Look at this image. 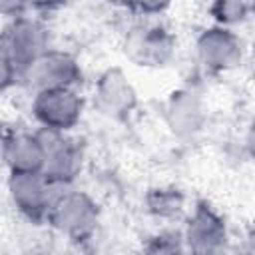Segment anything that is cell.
Returning <instances> with one entry per match:
<instances>
[{
    "label": "cell",
    "mask_w": 255,
    "mask_h": 255,
    "mask_svg": "<svg viewBox=\"0 0 255 255\" xmlns=\"http://www.w3.org/2000/svg\"><path fill=\"white\" fill-rule=\"evenodd\" d=\"M56 187L42 171L36 173H8V195L14 209L26 219L38 223L48 221Z\"/></svg>",
    "instance_id": "obj_4"
},
{
    "label": "cell",
    "mask_w": 255,
    "mask_h": 255,
    "mask_svg": "<svg viewBox=\"0 0 255 255\" xmlns=\"http://www.w3.org/2000/svg\"><path fill=\"white\" fill-rule=\"evenodd\" d=\"M173 0H135V8L139 12H143L145 16H157L163 14Z\"/></svg>",
    "instance_id": "obj_15"
},
{
    "label": "cell",
    "mask_w": 255,
    "mask_h": 255,
    "mask_svg": "<svg viewBox=\"0 0 255 255\" xmlns=\"http://www.w3.org/2000/svg\"><path fill=\"white\" fill-rule=\"evenodd\" d=\"M50 50L46 26L28 16L8 20L0 42V80L2 88H10L20 78L28 76L30 68Z\"/></svg>",
    "instance_id": "obj_1"
},
{
    "label": "cell",
    "mask_w": 255,
    "mask_h": 255,
    "mask_svg": "<svg viewBox=\"0 0 255 255\" xmlns=\"http://www.w3.org/2000/svg\"><path fill=\"white\" fill-rule=\"evenodd\" d=\"M173 50L175 38L161 24H139L126 38V56L137 66L159 68L171 60Z\"/></svg>",
    "instance_id": "obj_6"
},
{
    "label": "cell",
    "mask_w": 255,
    "mask_h": 255,
    "mask_svg": "<svg viewBox=\"0 0 255 255\" xmlns=\"http://www.w3.org/2000/svg\"><path fill=\"white\" fill-rule=\"evenodd\" d=\"M147 205H149V211L159 217H173L183 207V195L171 187H157L149 191Z\"/></svg>",
    "instance_id": "obj_13"
},
{
    "label": "cell",
    "mask_w": 255,
    "mask_h": 255,
    "mask_svg": "<svg viewBox=\"0 0 255 255\" xmlns=\"http://www.w3.org/2000/svg\"><path fill=\"white\" fill-rule=\"evenodd\" d=\"M165 118L177 135H191L203 124V106L197 94L189 90L173 92L165 106Z\"/></svg>",
    "instance_id": "obj_12"
},
{
    "label": "cell",
    "mask_w": 255,
    "mask_h": 255,
    "mask_svg": "<svg viewBox=\"0 0 255 255\" xmlns=\"http://www.w3.org/2000/svg\"><path fill=\"white\" fill-rule=\"evenodd\" d=\"M28 6V0H0V12L6 20H12V18H18V16H24Z\"/></svg>",
    "instance_id": "obj_16"
},
{
    "label": "cell",
    "mask_w": 255,
    "mask_h": 255,
    "mask_svg": "<svg viewBox=\"0 0 255 255\" xmlns=\"http://www.w3.org/2000/svg\"><path fill=\"white\" fill-rule=\"evenodd\" d=\"M251 12L255 14V0H251Z\"/></svg>",
    "instance_id": "obj_20"
},
{
    "label": "cell",
    "mask_w": 255,
    "mask_h": 255,
    "mask_svg": "<svg viewBox=\"0 0 255 255\" xmlns=\"http://www.w3.org/2000/svg\"><path fill=\"white\" fill-rule=\"evenodd\" d=\"M48 223L70 241H88L100 223V205L86 191L60 187L52 201Z\"/></svg>",
    "instance_id": "obj_2"
},
{
    "label": "cell",
    "mask_w": 255,
    "mask_h": 255,
    "mask_svg": "<svg viewBox=\"0 0 255 255\" xmlns=\"http://www.w3.org/2000/svg\"><path fill=\"white\" fill-rule=\"evenodd\" d=\"M70 0H28V6L38 12H54L62 6H66Z\"/></svg>",
    "instance_id": "obj_17"
},
{
    "label": "cell",
    "mask_w": 255,
    "mask_h": 255,
    "mask_svg": "<svg viewBox=\"0 0 255 255\" xmlns=\"http://www.w3.org/2000/svg\"><path fill=\"white\" fill-rule=\"evenodd\" d=\"M110 6H116V8H131L135 6V0H106Z\"/></svg>",
    "instance_id": "obj_19"
},
{
    "label": "cell",
    "mask_w": 255,
    "mask_h": 255,
    "mask_svg": "<svg viewBox=\"0 0 255 255\" xmlns=\"http://www.w3.org/2000/svg\"><path fill=\"white\" fill-rule=\"evenodd\" d=\"M36 90L44 88H76L82 80L78 60L62 50H48L28 72Z\"/></svg>",
    "instance_id": "obj_11"
},
{
    "label": "cell",
    "mask_w": 255,
    "mask_h": 255,
    "mask_svg": "<svg viewBox=\"0 0 255 255\" xmlns=\"http://www.w3.org/2000/svg\"><path fill=\"white\" fill-rule=\"evenodd\" d=\"M245 147H247L249 155L255 159V120L249 124V129H247V135H245Z\"/></svg>",
    "instance_id": "obj_18"
},
{
    "label": "cell",
    "mask_w": 255,
    "mask_h": 255,
    "mask_svg": "<svg viewBox=\"0 0 255 255\" xmlns=\"http://www.w3.org/2000/svg\"><path fill=\"white\" fill-rule=\"evenodd\" d=\"M42 129V128H40ZM46 141V159L42 173L56 187H70L84 167V151L76 139L62 131L42 129Z\"/></svg>",
    "instance_id": "obj_5"
},
{
    "label": "cell",
    "mask_w": 255,
    "mask_h": 255,
    "mask_svg": "<svg viewBox=\"0 0 255 255\" xmlns=\"http://www.w3.org/2000/svg\"><path fill=\"white\" fill-rule=\"evenodd\" d=\"M84 100L76 88H44L36 90L32 100V116L42 129L70 131L82 118Z\"/></svg>",
    "instance_id": "obj_3"
},
{
    "label": "cell",
    "mask_w": 255,
    "mask_h": 255,
    "mask_svg": "<svg viewBox=\"0 0 255 255\" xmlns=\"http://www.w3.org/2000/svg\"><path fill=\"white\" fill-rule=\"evenodd\" d=\"M183 243L195 253H217L227 245L225 219L205 201H199L187 217L183 229Z\"/></svg>",
    "instance_id": "obj_10"
},
{
    "label": "cell",
    "mask_w": 255,
    "mask_h": 255,
    "mask_svg": "<svg viewBox=\"0 0 255 255\" xmlns=\"http://www.w3.org/2000/svg\"><path fill=\"white\" fill-rule=\"evenodd\" d=\"M195 52L199 64L205 70L221 74L241 64L243 42L233 30L225 26H213L201 32V36L195 42Z\"/></svg>",
    "instance_id": "obj_7"
},
{
    "label": "cell",
    "mask_w": 255,
    "mask_h": 255,
    "mask_svg": "<svg viewBox=\"0 0 255 255\" xmlns=\"http://www.w3.org/2000/svg\"><path fill=\"white\" fill-rule=\"evenodd\" d=\"M251 12V4L245 0H213L211 4V16L217 22V26H233L247 18Z\"/></svg>",
    "instance_id": "obj_14"
},
{
    "label": "cell",
    "mask_w": 255,
    "mask_h": 255,
    "mask_svg": "<svg viewBox=\"0 0 255 255\" xmlns=\"http://www.w3.org/2000/svg\"><path fill=\"white\" fill-rule=\"evenodd\" d=\"M94 104L110 120H126L137 106V94L122 68H108L94 86Z\"/></svg>",
    "instance_id": "obj_9"
},
{
    "label": "cell",
    "mask_w": 255,
    "mask_h": 255,
    "mask_svg": "<svg viewBox=\"0 0 255 255\" xmlns=\"http://www.w3.org/2000/svg\"><path fill=\"white\" fill-rule=\"evenodd\" d=\"M2 157L8 173H36L44 169L46 141L42 129L12 128L4 131Z\"/></svg>",
    "instance_id": "obj_8"
}]
</instances>
